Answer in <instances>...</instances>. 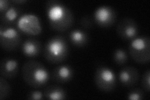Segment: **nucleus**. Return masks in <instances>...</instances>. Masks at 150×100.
<instances>
[{
	"label": "nucleus",
	"mask_w": 150,
	"mask_h": 100,
	"mask_svg": "<svg viewBox=\"0 0 150 100\" xmlns=\"http://www.w3.org/2000/svg\"><path fill=\"white\" fill-rule=\"evenodd\" d=\"M42 50L41 43L35 38L27 39L22 45V52L29 58H35L40 55Z\"/></svg>",
	"instance_id": "ddd939ff"
},
{
	"label": "nucleus",
	"mask_w": 150,
	"mask_h": 100,
	"mask_svg": "<svg viewBox=\"0 0 150 100\" xmlns=\"http://www.w3.org/2000/svg\"><path fill=\"white\" fill-rule=\"evenodd\" d=\"M142 87L146 92L150 91V70H147L143 75L142 80Z\"/></svg>",
	"instance_id": "aec40b11"
},
{
	"label": "nucleus",
	"mask_w": 150,
	"mask_h": 100,
	"mask_svg": "<svg viewBox=\"0 0 150 100\" xmlns=\"http://www.w3.org/2000/svg\"><path fill=\"white\" fill-rule=\"evenodd\" d=\"M29 100H42L44 99V94L40 91H31L27 95Z\"/></svg>",
	"instance_id": "412c9836"
},
{
	"label": "nucleus",
	"mask_w": 150,
	"mask_h": 100,
	"mask_svg": "<svg viewBox=\"0 0 150 100\" xmlns=\"http://www.w3.org/2000/svg\"><path fill=\"white\" fill-rule=\"evenodd\" d=\"M21 13L20 9L15 6H11L8 10L1 15V25H8L15 21Z\"/></svg>",
	"instance_id": "dca6fc26"
},
{
	"label": "nucleus",
	"mask_w": 150,
	"mask_h": 100,
	"mask_svg": "<svg viewBox=\"0 0 150 100\" xmlns=\"http://www.w3.org/2000/svg\"><path fill=\"white\" fill-rule=\"evenodd\" d=\"M17 27L23 33L28 35L37 36L42 31L40 19L34 14H25L20 16L17 21Z\"/></svg>",
	"instance_id": "0eeeda50"
},
{
	"label": "nucleus",
	"mask_w": 150,
	"mask_h": 100,
	"mask_svg": "<svg viewBox=\"0 0 150 100\" xmlns=\"http://www.w3.org/2000/svg\"><path fill=\"white\" fill-rule=\"evenodd\" d=\"M69 55V46L62 36H55L46 42L43 49L45 59L51 63L58 64L67 60Z\"/></svg>",
	"instance_id": "7ed1b4c3"
},
{
	"label": "nucleus",
	"mask_w": 150,
	"mask_h": 100,
	"mask_svg": "<svg viewBox=\"0 0 150 100\" xmlns=\"http://www.w3.org/2000/svg\"><path fill=\"white\" fill-rule=\"evenodd\" d=\"M46 14L51 28L55 31L68 30L74 22L71 11L58 1H49L46 4Z\"/></svg>",
	"instance_id": "f257e3e1"
},
{
	"label": "nucleus",
	"mask_w": 150,
	"mask_h": 100,
	"mask_svg": "<svg viewBox=\"0 0 150 100\" xmlns=\"http://www.w3.org/2000/svg\"><path fill=\"white\" fill-rule=\"evenodd\" d=\"M13 3H15L16 4H23V3H25L27 2V1L26 0H15V1H12Z\"/></svg>",
	"instance_id": "b1692460"
},
{
	"label": "nucleus",
	"mask_w": 150,
	"mask_h": 100,
	"mask_svg": "<svg viewBox=\"0 0 150 100\" xmlns=\"http://www.w3.org/2000/svg\"><path fill=\"white\" fill-rule=\"evenodd\" d=\"M44 96L50 100H63L67 98V93L62 87L53 84L45 88Z\"/></svg>",
	"instance_id": "4468645a"
},
{
	"label": "nucleus",
	"mask_w": 150,
	"mask_h": 100,
	"mask_svg": "<svg viewBox=\"0 0 150 100\" xmlns=\"http://www.w3.org/2000/svg\"><path fill=\"white\" fill-rule=\"evenodd\" d=\"M69 39L71 43L77 47H84L89 41L87 33L81 30H73L69 33Z\"/></svg>",
	"instance_id": "2eb2a0df"
},
{
	"label": "nucleus",
	"mask_w": 150,
	"mask_h": 100,
	"mask_svg": "<svg viewBox=\"0 0 150 100\" xmlns=\"http://www.w3.org/2000/svg\"><path fill=\"white\" fill-rule=\"evenodd\" d=\"M112 58L115 63L120 66H123L128 61V57L126 52L123 49L118 48L114 51Z\"/></svg>",
	"instance_id": "f3484780"
},
{
	"label": "nucleus",
	"mask_w": 150,
	"mask_h": 100,
	"mask_svg": "<svg viewBox=\"0 0 150 100\" xmlns=\"http://www.w3.org/2000/svg\"><path fill=\"white\" fill-rule=\"evenodd\" d=\"M115 9L109 6H101L94 13V20L98 26L108 28L113 25L116 20Z\"/></svg>",
	"instance_id": "6e6552de"
},
{
	"label": "nucleus",
	"mask_w": 150,
	"mask_h": 100,
	"mask_svg": "<svg viewBox=\"0 0 150 100\" xmlns=\"http://www.w3.org/2000/svg\"><path fill=\"white\" fill-rule=\"evenodd\" d=\"M116 31L119 36L124 40L131 41L138 34V26L137 22L129 18H125L118 23Z\"/></svg>",
	"instance_id": "1a4fd4ad"
},
{
	"label": "nucleus",
	"mask_w": 150,
	"mask_h": 100,
	"mask_svg": "<svg viewBox=\"0 0 150 100\" xmlns=\"http://www.w3.org/2000/svg\"><path fill=\"white\" fill-rule=\"evenodd\" d=\"M95 83L101 91H112L116 87V74L111 69L106 66H100L95 71Z\"/></svg>",
	"instance_id": "423d86ee"
},
{
	"label": "nucleus",
	"mask_w": 150,
	"mask_h": 100,
	"mask_svg": "<svg viewBox=\"0 0 150 100\" xmlns=\"http://www.w3.org/2000/svg\"><path fill=\"white\" fill-rule=\"evenodd\" d=\"M81 26L85 28H90L92 26V22L89 17L84 16L80 21Z\"/></svg>",
	"instance_id": "5701e85b"
},
{
	"label": "nucleus",
	"mask_w": 150,
	"mask_h": 100,
	"mask_svg": "<svg viewBox=\"0 0 150 100\" xmlns=\"http://www.w3.org/2000/svg\"><path fill=\"white\" fill-rule=\"evenodd\" d=\"M11 88L10 84L5 78L0 77V99L3 100L7 98L10 94Z\"/></svg>",
	"instance_id": "a211bd4d"
},
{
	"label": "nucleus",
	"mask_w": 150,
	"mask_h": 100,
	"mask_svg": "<svg viewBox=\"0 0 150 100\" xmlns=\"http://www.w3.org/2000/svg\"><path fill=\"white\" fill-rule=\"evenodd\" d=\"M129 53L132 59L139 64H147L150 61V39L148 36L137 37L131 40Z\"/></svg>",
	"instance_id": "20e7f679"
},
{
	"label": "nucleus",
	"mask_w": 150,
	"mask_h": 100,
	"mask_svg": "<svg viewBox=\"0 0 150 100\" xmlns=\"http://www.w3.org/2000/svg\"><path fill=\"white\" fill-rule=\"evenodd\" d=\"M21 35L16 28L8 25L0 26V44L6 51L16 50L21 42Z\"/></svg>",
	"instance_id": "39448f33"
},
{
	"label": "nucleus",
	"mask_w": 150,
	"mask_h": 100,
	"mask_svg": "<svg viewBox=\"0 0 150 100\" xmlns=\"http://www.w3.org/2000/svg\"><path fill=\"white\" fill-rule=\"evenodd\" d=\"M127 98L129 100H142L144 98V93L140 88H135L128 93Z\"/></svg>",
	"instance_id": "6ab92c4d"
},
{
	"label": "nucleus",
	"mask_w": 150,
	"mask_h": 100,
	"mask_svg": "<svg viewBox=\"0 0 150 100\" xmlns=\"http://www.w3.org/2000/svg\"><path fill=\"white\" fill-rule=\"evenodd\" d=\"M10 6V2L8 0H0V13L1 15L6 12Z\"/></svg>",
	"instance_id": "4be33fe9"
},
{
	"label": "nucleus",
	"mask_w": 150,
	"mask_h": 100,
	"mask_svg": "<svg viewBox=\"0 0 150 100\" xmlns=\"http://www.w3.org/2000/svg\"><path fill=\"white\" fill-rule=\"evenodd\" d=\"M21 72L25 83L32 88L43 87L50 79L49 72L45 66L36 61H27L23 65Z\"/></svg>",
	"instance_id": "f03ea898"
},
{
	"label": "nucleus",
	"mask_w": 150,
	"mask_h": 100,
	"mask_svg": "<svg viewBox=\"0 0 150 100\" xmlns=\"http://www.w3.org/2000/svg\"><path fill=\"white\" fill-rule=\"evenodd\" d=\"M74 70L69 65L56 66L51 73V79L55 82L65 83L70 82L73 78Z\"/></svg>",
	"instance_id": "f8f14e48"
},
{
	"label": "nucleus",
	"mask_w": 150,
	"mask_h": 100,
	"mask_svg": "<svg viewBox=\"0 0 150 100\" xmlns=\"http://www.w3.org/2000/svg\"><path fill=\"white\" fill-rule=\"evenodd\" d=\"M139 74L137 69L133 66H126L119 73V79L126 87H133L137 84Z\"/></svg>",
	"instance_id": "9d476101"
},
{
	"label": "nucleus",
	"mask_w": 150,
	"mask_h": 100,
	"mask_svg": "<svg viewBox=\"0 0 150 100\" xmlns=\"http://www.w3.org/2000/svg\"><path fill=\"white\" fill-rule=\"evenodd\" d=\"M19 71L18 61L13 58H4L0 63V74L5 79H12L16 77Z\"/></svg>",
	"instance_id": "9b49d317"
}]
</instances>
